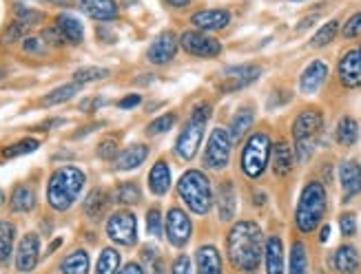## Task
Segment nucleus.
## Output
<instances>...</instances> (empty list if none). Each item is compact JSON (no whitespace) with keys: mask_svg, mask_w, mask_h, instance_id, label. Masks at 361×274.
<instances>
[{"mask_svg":"<svg viewBox=\"0 0 361 274\" xmlns=\"http://www.w3.org/2000/svg\"><path fill=\"white\" fill-rule=\"evenodd\" d=\"M32 27H27V24H22V22H13V24H9L7 27V31H5V40L7 43H13V40H18V38H25V34L29 31Z\"/></svg>","mask_w":361,"mask_h":274,"instance_id":"09e8293b","label":"nucleus"},{"mask_svg":"<svg viewBox=\"0 0 361 274\" xmlns=\"http://www.w3.org/2000/svg\"><path fill=\"white\" fill-rule=\"evenodd\" d=\"M80 11L98 22H111L120 16L116 0H80Z\"/></svg>","mask_w":361,"mask_h":274,"instance_id":"412c9836","label":"nucleus"},{"mask_svg":"<svg viewBox=\"0 0 361 274\" xmlns=\"http://www.w3.org/2000/svg\"><path fill=\"white\" fill-rule=\"evenodd\" d=\"M40 142L36 137H25V140H18L16 144H9L5 150H3V157L5 159H13V157H20V155H29L34 150H38Z\"/></svg>","mask_w":361,"mask_h":274,"instance_id":"58836bf2","label":"nucleus"},{"mask_svg":"<svg viewBox=\"0 0 361 274\" xmlns=\"http://www.w3.org/2000/svg\"><path fill=\"white\" fill-rule=\"evenodd\" d=\"M164 232H166V241H169L173 248H184L193 237V222L189 212L179 208V206L169 208L164 219Z\"/></svg>","mask_w":361,"mask_h":274,"instance_id":"9d476101","label":"nucleus"},{"mask_svg":"<svg viewBox=\"0 0 361 274\" xmlns=\"http://www.w3.org/2000/svg\"><path fill=\"white\" fill-rule=\"evenodd\" d=\"M335 142L343 148H350L359 142V122L350 115H343L337 122L335 129Z\"/></svg>","mask_w":361,"mask_h":274,"instance_id":"7c9ffc66","label":"nucleus"},{"mask_svg":"<svg viewBox=\"0 0 361 274\" xmlns=\"http://www.w3.org/2000/svg\"><path fill=\"white\" fill-rule=\"evenodd\" d=\"M341 36H343V38H348V40H353V38L361 36V11L353 13V16L343 22V27H341Z\"/></svg>","mask_w":361,"mask_h":274,"instance_id":"a18cd8bd","label":"nucleus"},{"mask_svg":"<svg viewBox=\"0 0 361 274\" xmlns=\"http://www.w3.org/2000/svg\"><path fill=\"white\" fill-rule=\"evenodd\" d=\"M82 91V85H78V82H69V85H62L58 89H53L51 93L45 95L43 100V106H58V104H64L69 102L71 98H76V95Z\"/></svg>","mask_w":361,"mask_h":274,"instance_id":"f704fd0d","label":"nucleus"},{"mask_svg":"<svg viewBox=\"0 0 361 274\" xmlns=\"http://www.w3.org/2000/svg\"><path fill=\"white\" fill-rule=\"evenodd\" d=\"M177 195L184 206L200 217L208 215L215 206V193L208 175L198 168H189L177 182Z\"/></svg>","mask_w":361,"mask_h":274,"instance_id":"39448f33","label":"nucleus"},{"mask_svg":"<svg viewBox=\"0 0 361 274\" xmlns=\"http://www.w3.org/2000/svg\"><path fill=\"white\" fill-rule=\"evenodd\" d=\"M22 49L27 53H43L45 51V40L40 38H22Z\"/></svg>","mask_w":361,"mask_h":274,"instance_id":"8fccbe9b","label":"nucleus"},{"mask_svg":"<svg viewBox=\"0 0 361 274\" xmlns=\"http://www.w3.org/2000/svg\"><path fill=\"white\" fill-rule=\"evenodd\" d=\"M217 217L222 224H231L235 219V212H238V193H235V184L231 180L222 182L217 188Z\"/></svg>","mask_w":361,"mask_h":274,"instance_id":"6ab92c4d","label":"nucleus"},{"mask_svg":"<svg viewBox=\"0 0 361 274\" xmlns=\"http://www.w3.org/2000/svg\"><path fill=\"white\" fill-rule=\"evenodd\" d=\"M60 245H62V239L58 237V239H55L51 245H49V248H47V254H51V252H55V250H58L60 248Z\"/></svg>","mask_w":361,"mask_h":274,"instance_id":"4d7b16f0","label":"nucleus"},{"mask_svg":"<svg viewBox=\"0 0 361 274\" xmlns=\"http://www.w3.org/2000/svg\"><path fill=\"white\" fill-rule=\"evenodd\" d=\"M13 243H16V226L9 219H0V264H7L13 252Z\"/></svg>","mask_w":361,"mask_h":274,"instance_id":"473e14b6","label":"nucleus"},{"mask_svg":"<svg viewBox=\"0 0 361 274\" xmlns=\"http://www.w3.org/2000/svg\"><path fill=\"white\" fill-rule=\"evenodd\" d=\"M337 80L343 89H361V51L348 49L337 62Z\"/></svg>","mask_w":361,"mask_h":274,"instance_id":"ddd939ff","label":"nucleus"},{"mask_svg":"<svg viewBox=\"0 0 361 274\" xmlns=\"http://www.w3.org/2000/svg\"><path fill=\"white\" fill-rule=\"evenodd\" d=\"M87 184V175L78 166H60L55 168L47 182V203L53 212H67L74 208V203L82 195V188Z\"/></svg>","mask_w":361,"mask_h":274,"instance_id":"f03ea898","label":"nucleus"},{"mask_svg":"<svg viewBox=\"0 0 361 274\" xmlns=\"http://www.w3.org/2000/svg\"><path fill=\"white\" fill-rule=\"evenodd\" d=\"M109 206H111V197H109L107 190L95 188L87 195L85 203H82V210H85V215L91 219V222H98V219H102L107 215Z\"/></svg>","mask_w":361,"mask_h":274,"instance_id":"cd10ccee","label":"nucleus"},{"mask_svg":"<svg viewBox=\"0 0 361 274\" xmlns=\"http://www.w3.org/2000/svg\"><path fill=\"white\" fill-rule=\"evenodd\" d=\"M49 3H64V0H49Z\"/></svg>","mask_w":361,"mask_h":274,"instance_id":"052dcab7","label":"nucleus"},{"mask_svg":"<svg viewBox=\"0 0 361 274\" xmlns=\"http://www.w3.org/2000/svg\"><path fill=\"white\" fill-rule=\"evenodd\" d=\"M107 237L122 245V248H133L137 243V219L131 210L120 208L111 212L107 219Z\"/></svg>","mask_w":361,"mask_h":274,"instance_id":"1a4fd4ad","label":"nucleus"},{"mask_svg":"<svg viewBox=\"0 0 361 274\" xmlns=\"http://www.w3.org/2000/svg\"><path fill=\"white\" fill-rule=\"evenodd\" d=\"M264 266H266V274H284V243L280 235H271L264 243Z\"/></svg>","mask_w":361,"mask_h":274,"instance_id":"4be33fe9","label":"nucleus"},{"mask_svg":"<svg viewBox=\"0 0 361 274\" xmlns=\"http://www.w3.org/2000/svg\"><path fill=\"white\" fill-rule=\"evenodd\" d=\"M5 203V193H3V188H0V206Z\"/></svg>","mask_w":361,"mask_h":274,"instance_id":"13d9d810","label":"nucleus"},{"mask_svg":"<svg viewBox=\"0 0 361 274\" xmlns=\"http://www.w3.org/2000/svg\"><path fill=\"white\" fill-rule=\"evenodd\" d=\"M171 274H193V264H191V257L189 254H177L175 261L171 266Z\"/></svg>","mask_w":361,"mask_h":274,"instance_id":"de8ad7c7","label":"nucleus"},{"mask_svg":"<svg viewBox=\"0 0 361 274\" xmlns=\"http://www.w3.org/2000/svg\"><path fill=\"white\" fill-rule=\"evenodd\" d=\"M288 274H308V250L304 241H293L288 259Z\"/></svg>","mask_w":361,"mask_h":274,"instance_id":"72a5a7b5","label":"nucleus"},{"mask_svg":"<svg viewBox=\"0 0 361 274\" xmlns=\"http://www.w3.org/2000/svg\"><path fill=\"white\" fill-rule=\"evenodd\" d=\"M177 124V113L175 111H169V113H162L158 115L151 124L147 127V135H164V133H169L173 127Z\"/></svg>","mask_w":361,"mask_h":274,"instance_id":"ea45409f","label":"nucleus"},{"mask_svg":"<svg viewBox=\"0 0 361 274\" xmlns=\"http://www.w3.org/2000/svg\"><path fill=\"white\" fill-rule=\"evenodd\" d=\"M5 78V71H3V68H0V80H3Z\"/></svg>","mask_w":361,"mask_h":274,"instance_id":"bf43d9fd","label":"nucleus"},{"mask_svg":"<svg viewBox=\"0 0 361 274\" xmlns=\"http://www.w3.org/2000/svg\"><path fill=\"white\" fill-rule=\"evenodd\" d=\"M330 268L337 274H359L361 254L353 243H341L339 248L330 254Z\"/></svg>","mask_w":361,"mask_h":274,"instance_id":"a211bd4d","label":"nucleus"},{"mask_svg":"<svg viewBox=\"0 0 361 274\" xmlns=\"http://www.w3.org/2000/svg\"><path fill=\"white\" fill-rule=\"evenodd\" d=\"M317 22V16H308L306 20L299 22V29H308V24H315Z\"/></svg>","mask_w":361,"mask_h":274,"instance_id":"6e6d98bb","label":"nucleus"},{"mask_svg":"<svg viewBox=\"0 0 361 274\" xmlns=\"http://www.w3.org/2000/svg\"><path fill=\"white\" fill-rule=\"evenodd\" d=\"M328 78V64L324 60H313L299 75V91L304 95H313L324 87Z\"/></svg>","mask_w":361,"mask_h":274,"instance_id":"aec40b11","label":"nucleus"},{"mask_svg":"<svg viewBox=\"0 0 361 274\" xmlns=\"http://www.w3.org/2000/svg\"><path fill=\"white\" fill-rule=\"evenodd\" d=\"M328 237H330V226H328V224H324V226H322V232H319V241L326 243V241H328Z\"/></svg>","mask_w":361,"mask_h":274,"instance_id":"5fc2aeb1","label":"nucleus"},{"mask_svg":"<svg viewBox=\"0 0 361 274\" xmlns=\"http://www.w3.org/2000/svg\"><path fill=\"white\" fill-rule=\"evenodd\" d=\"M9 208L13 212H32L36 208V190L29 184H18L11 193Z\"/></svg>","mask_w":361,"mask_h":274,"instance_id":"c756f323","label":"nucleus"},{"mask_svg":"<svg viewBox=\"0 0 361 274\" xmlns=\"http://www.w3.org/2000/svg\"><path fill=\"white\" fill-rule=\"evenodd\" d=\"M38 261H40V237L36 232H27L16 250V270L20 274H29L32 270H36Z\"/></svg>","mask_w":361,"mask_h":274,"instance_id":"2eb2a0df","label":"nucleus"},{"mask_svg":"<svg viewBox=\"0 0 361 274\" xmlns=\"http://www.w3.org/2000/svg\"><path fill=\"white\" fill-rule=\"evenodd\" d=\"M198 274H222V254L215 245H200L196 252Z\"/></svg>","mask_w":361,"mask_h":274,"instance_id":"bb28decb","label":"nucleus"},{"mask_svg":"<svg viewBox=\"0 0 361 274\" xmlns=\"http://www.w3.org/2000/svg\"><path fill=\"white\" fill-rule=\"evenodd\" d=\"M173 184V175H171V166L166 159H158L154 164V168L149 171V190L156 197H164L171 190Z\"/></svg>","mask_w":361,"mask_h":274,"instance_id":"5701e85b","label":"nucleus"},{"mask_svg":"<svg viewBox=\"0 0 361 274\" xmlns=\"http://www.w3.org/2000/svg\"><path fill=\"white\" fill-rule=\"evenodd\" d=\"M233 140H231V135H229V129L224 131L222 127L213 129L211 135H208V140H206V148H204V153H202V166L206 171H224L229 166V161H231V155H233Z\"/></svg>","mask_w":361,"mask_h":274,"instance_id":"6e6552de","label":"nucleus"},{"mask_svg":"<svg viewBox=\"0 0 361 274\" xmlns=\"http://www.w3.org/2000/svg\"><path fill=\"white\" fill-rule=\"evenodd\" d=\"M147 232L154 239H162V235H164V219H162V212L158 206L149 208V212H147Z\"/></svg>","mask_w":361,"mask_h":274,"instance_id":"79ce46f5","label":"nucleus"},{"mask_svg":"<svg viewBox=\"0 0 361 274\" xmlns=\"http://www.w3.org/2000/svg\"><path fill=\"white\" fill-rule=\"evenodd\" d=\"M322 131H324V113L315 106L301 108L297 117L293 120V127H290L293 142H295L293 150L299 164H306L315 155Z\"/></svg>","mask_w":361,"mask_h":274,"instance_id":"20e7f679","label":"nucleus"},{"mask_svg":"<svg viewBox=\"0 0 361 274\" xmlns=\"http://www.w3.org/2000/svg\"><path fill=\"white\" fill-rule=\"evenodd\" d=\"M166 5L173 7V9H186L191 5V0H164Z\"/></svg>","mask_w":361,"mask_h":274,"instance_id":"864d4df0","label":"nucleus"},{"mask_svg":"<svg viewBox=\"0 0 361 274\" xmlns=\"http://www.w3.org/2000/svg\"><path fill=\"white\" fill-rule=\"evenodd\" d=\"M290 3H304V0H290Z\"/></svg>","mask_w":361,"mask_h":274,"instance_id":"680f3d73","label":"nucleus"},{"mask_svg":"<svg viewBox=\"0 0 361 274\" xmlns=\"http://www.w3.org/2000/svg\"><path fill=\"white\" fill-rule=\"evenodd\" d=\"M261 75V66L257 64H235V66H226L222 71V80L217 89L222 93H235L242 91L246 87H251L255 80H259Z\"/></svg>","mask_w":361,"mask_h":274,"instance_id":"9b49d317","label":"nucleus"},{"mask_svg":"<svg viewBox=\"0 0 361 274\" xmlns=\"http://www.w3.org/2000/svg\"><path fill=\"white\" fill-rule=\"evenodd\" d=\"M179 49H184L189 56L196 58H217L222 53V43L211 34L191 29L179 36Z\"/></svg>","mask_w":361,"mask_h":274,"instance_id":"f8f14e48","label":"nucleus"},{"mask_svg":"<svg viewBox=\"0 0 361 274\" xmlns=\"http://www.w3.org/2000/svg\"><path fill=\"white\" fill-rule=\"evenodd\" d=\"M295 150L288 142H277L273 144V155H271V161H273V173L275 177H288L295 168Z\"/></svg>","mask_w":361,"mask_h":274,"instance_id":"b1692460","label":"nucleus"},{"mask_svg":"<svg viewBox=\"0 0 361 274\" xmlns=\"http://www.w3.org/2000/svg\"><path fill=\"white\" fill-rule=\"evenodd\" d=\"M339 184L343 201H350L361 193V164L357 159H343L339 164Z\"/></svg>","mask_w":361,"mask_h":274,"instance_id":"f3484780","label":"nucleus"},{"mask_svg":"<svg viewBox=\"0 0 361 274\" xmlns=\"http://www.w3.org/2000/svg\"><path fill=\"white\" fill-rule=\"evenodd\" d=\"M55 29L60 31V36L64 38L67 45H80L82 38H85V29H82V22L71 16V13H58L53 22Z\"/></svg>","mask_w":361,"mask_h":274,"instance_id":"a878e982","label":"nucleus"},{"mask_svg":"<svg viewBox=\"0 0 361 274\" xmlns=\"http://www.w3.org/2000/svg\"><path fill=\"white\" fill-rule=\"evenodd\" d=\"M339 230H341L343 239L355 237V232H357V215L355 212H341L339 215Z\"/></svg>","mask_w":361,"mask_h":274,"instance_id":"37998d69","label":"nucleus"},{"mask_svg":"<svg viewBox=\"0 0 361 274\" xmlns=\"http://www.w3.org/2000/svg\"><path fill=\"white\" fill-rule=\"evenodd\" d=\"M359 51H361V47H359Z\"/></svg>","mask_w":361,"mask_h":274,"instance_id":"e2e57ef3","label":"nucleus"},{"mask_svg":"<svg viewBox=\"0 0 361 274\" xmlns=\"http://www.w3.org/2000/svg\"><path fill=\"white\" fill-rule=\"evenodd\" d=\"M118 274H147V272L142 270V266H140V264L131 261V264L124 266L122 270H118Z\"/></svg>","mask_w":361,"mask_h":274,"instance_id":"603ef678","label":"nucleus"},{"mask_svg":"<svg viewBox=\"0 0 361 274\" xmlns=\"http://www.w3.org/2000/svg\"><path fill=\"white\" fill-rule=\"evenodd\" d=\"M273 155V142L266 131H255L246 137L240 153V171L248 180H259L266 173Z\"/></svg>","mask_w":361,"mask_h":274,"instance_id":"0eeeda50","label":"nucleus"},{"mask_svg":"<svg viewBox=\"0 0 361 274\" xmlns=\"http://www.w3.org/2000/svg\"><path fill=\"white\" fill-rule=\"evenodd\" d=\"M91 261H89V254L87 250H71L62 261H60V272L62 274H89Z\"/></svg>","mask_w":361,"mask_h":274,"instance_id":"2f4dec72","label":"nucleus"},{"mask_svg":"<svg viewBox=\"0 0 361 274\" xmlns=\"http://www.w3.org/2000/svg\"><path fill=\"white\" fill-rule=\"evenodd\" d=\"M149 157V146L147 144H131L124 150H120L118 157L114 159L116 171H135L137 166H142Z\"/></svg>","mask_w":361,"mask_h":274,"instance_id":"393cba45","label":"nucleus"},{"mask_svg":"<svg viewBox=\"0 0 361 274\" xmlns=\"http://www.w3.org/2000/svg\"><path fill=\"white\" fill-rule=\"evenodd\" d=\"M213 115V106L211 102H198L193 104L191 108V115H189V122L184 124L182 133L177 135L175 140V157L179 161H191L196 159L198 150L202 146V140H204V133H206V124L208 120Z\"/></svg>","mask_w":361,"mask_h":274,"instance_id":"423d86ee","label":"nucleus"},{"mask_svg":"<svg viewBox=\"0 0 361 274\" xmlns=\"http://www.w3.org/2000/svg\"><path fill=\"white\" fill-rule=\"evenodd\" d=\"M122 257L116 248H104L95 264V274H118Z\"/></svg>","mask_w":361,"mask_h":274,"instance_id":"e433bc0d","label":"nucleus"},{"mask_svg":"<svg viewBox=\"0 0 361 274\" xmlns=\"http://www.w3.org/2000/svg\"><path fill=\"white\" fill-rule=\"evenodd\" d=\"M140 102H142L140 95H137V93H131V95H127V98H122V100L118 102V108H135Z\"/></svg>","mask_w":361,"mask_h":274,"instance_id":"3c124183","label":"nucleus"},{"mask_svg":"<svg viewBox=\"0 0 361 274\" xmlns=\"http://www.w3.org/2000/svg\"><path fill=\"white\" fill-rule=\"evenodd\" d=\"M191 24L198 31H222L231 24V11L229 9H200L191 16Z\"/></svg>","mask_w":361,"mask_h":274,"instance_id":"dca6fc26","label":"nucleus"},{"mask_svg":"<svg viewBox=\"0 0 361 274\" xmlns=\"http://www.w3.org/2000/svg\"><path fill=\"white\" fill-rule=\"evenodd\" d=\"M116 201L120 206H137L142 201V190L135 182H124L116 188Z\"/></svg>","mask_w":361,"mask_h":274,"instance_id":"4c0bfd02","label":"nucleus"},{"mask_svg":"<svg viewBox=\"0 0 361 274\" xmlns=\"http://www.w3.org/2000/svg\"><path fill=\"white\" fill-rule=\"evenodd\" d=\"M264 243H266V239H264V232L257 222H253V219L235 222L226 239V257L233 270L242 274L257 272L264 259Z\"/></svg>","mask_w":361,"mask_h":274,"instance_id":"f257e3e1","label":"nucleus"},{"mask_svg":"<svg viewBox=\"0 0 361 274\" xmlns=\"http://www.w3.org/2000/svg\"><path fill=\"white\" fill-rule=\"evenodd\" d=\"M328 210V195L326 186L319 180L306 182V186L301 188L297 208H295V228L301 235H311L319 226H322L324 217Z\"/></svg>","mask_w":361,"mask_h":274,"instance_id":"7ed1b4c3","label":"nucleus"},{"mask_svg":"<svg viewBox=\"0 0 361 274\" xmlns=\"http://www.w3.org/2000/svg\"><path fill=\"white\" fill-rule=\"evenodd\" d=\"M98 157L100 159H107V161H114L118 157V142L114 137H107L98 144Z\"/></svg>","mask_w":361,"mask_h":274,"instance_id":"49530a36","label":"nucleus"},{"mask_svg":"<svg viewBox=\"0 0 361 274\" xmlns=\"http://www.w3.org/2000/svg\"><path fill=\"white\" fill-rule=\"evenodd\" d=\"M107 75H109V71L102 66H82L74 73V82H78V85H89V82L104 80Z\"/></svg>","mask_w":361,"mask_h":274,"instance_id":"a19ab883","label":"nucleus"},{"mask_svg":"<svg viewBox=\"0 0 361 274\" xmlns=\"http://www.w3.org/2000/svg\"><path fill=\"white\" fill-rule=\"evenodd\" d=\"M177 49H179V38L173 31H162L160 36L154 38V43L149 45L147 60L156 66L169 64L175 58Z\"/></svg>","mask_w":361,"mask_h":274,"instance_id":"4468645a","label":"nucleus"},{"mask_svg":"<svg viewBox=\"0 0 361 274\" xmlns=\"http://www.w3.org/2000/svg\"><path fill=\"white\" fill-rule=\"evenodd\" d=\"M16 20L27 24V27H36L40 20H43V13H38L29 7H22V5H16Z\"/></svg>","mask_w":361,"mask_h":274,"instance_id":"c03bdc74","label":"nucleus"},{"mask_svg":"<svg viewBox=\"0 0 361 274\" xmlns=\"http://www.w3.org/2000/svg\"><path fill=\"white\" fill-rule=\"evenodd\" d=\"M341 31V24H339V20H328L326 24H322L317 29V34L311 38V47H315V49H322V47H328L332 40L337 38V34Z\"/></svg>","mask_w":361,"mask_h":274,"instance_id":"c9c22d12","label":"nucleus"},{"mask_svg":"<svg viewBox=\"0 0 361 274\" xmlns=\"http://www.w3.org/2000/svg\"><path fill=\"white\" fill-rule=\"evenodd\" d=\"M253 122H255V111H253V106H242L240 111L233 115L231 127H229V135H231L233 144H240V142H242V137H246L248 131H251Z\"/></svg>","mask_w":361,"mask_h":274,"instance_id":"c85d7f7f","label":"nucleus"}]
</instances>
